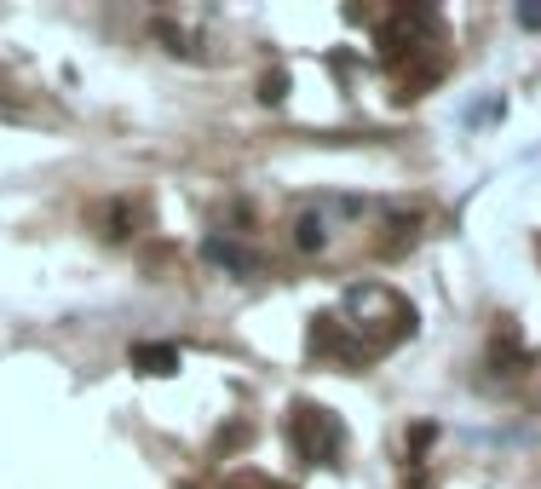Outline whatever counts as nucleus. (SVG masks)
I'll list each match as a JSON object with an SVG mask.
<instances>
[{
	"mask_svg": "<svg viewBox=\"0 0 541 489\" xmlns=\"http://www.w3.org/2000/svg\"><path fill=\"white\" fill-rule=\"evenodd\" d=\"M340 443H346V432H340V420H334L329 409H311V403L294 409V449H300L306 461L334 466L340 461Z\"/></svg>",
	"mask_w": 541,
	"mask_h": 489,
	"instance_id": "obj_1",
	"label": "nucleus"
},
{
	"mask_svg": "<svg viewBox=\"0 0 541 489\" xmlns=\"http://www.w3.org/2000/svg\"><path fill=\"white\" fill-rule=\"evenodd\" d=\"M202 259L219 265V271H236V277H248V271H254V254H248V248H236L231 236H208V242H202Z\"/></svg>",
	"mask_w": 541,
	"mask_h": 489,
	"instance_id": "obj_2",
	"label": "nucleus"
},
{
	"mask_svg": "<svg viewBox=\"0 0 541 489\" xmlns=\"http://www.w3.org/2000/svg\"><path fill=\"white\" fill-rule=\"evenodd\" d=\"M294 248H300V254H323V248H329V225H323L317 213H300V219H294Z\"/></svg>",
	"mask_w": 541,
	"mask_h": 489,
	"instance_id": "obj_3",
	"label": "nucleus"
},
{
	"mask_svg": "<svg viewBox=\"0 0 541 489\" xmlns=\"http://www.w3.org/2000/svg\"><path fill=\"white\" fill-rule=\"evenodd\" d=\"M133 369L173 374V369H179V346H133Z\"/></svg>",
	"mask_w": 541,
	"mask_h": 489,
	"instance_id": "obj_4",
	"label": "nucleus"
},
{
	"mask_svg": "<svg viewBox=\"0 0 541 489\" xmlns=\"http://www.w3.org/2000/svg\"><path fill=\"white\" fill-rule=\"evenodd\" d=\"M288 98V70H265L259 75V104H283Z\"/></svg>",
	"mask_w": 541,
	"mask_h": 489,
	"instance_id": "obj_5",
	"label": "nucleus"
},
{
	"mask_svg": "<svg viewBox=\"0 0 541 489\" xmlns=\"http://www.w3.org/2000/svg\"><path fill=\"white\" fill-rule=\"evenodd\" d=\"M518 24H524V29H541V6H518Z\"/></svg>",
	"mask_w": 541,
	"mask_h": 489,
	"instance_id": "obj_6",
	"label": "nucleus"
},
{
	"mask_svg": "<svg viewBox=\"0 0 541 489\" xmlns=\"http://www.w3.org/2000/svg\"><path fill=\"white\" fill-rule=\"evenodd\" d=\"M231 489H259V484H254V478H236V484H231Z\"/></svg>",
	"mask_w": 541,
	"mask_h": 489,
	"instance_id": "obj_7",
	"label": "nucleus"
}]
</instances>
